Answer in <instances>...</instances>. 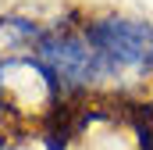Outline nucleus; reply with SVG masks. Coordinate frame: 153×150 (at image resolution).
I'll return each instance as SVG.
<instances>
[{
	"instance_id": "nucleus-2",
	"label": "nucleus",
	"mask_w": 153,
	"mask_h": 150,
	"mask_svg": "<svg viewBox=\"0 0 153 150\" xmlns=\"http://www.w3.org/2000/svg\"><path fill=\"white\" fill-rule=\"evenodd\" d=\"M39 61L53 72V79L71 82V86H93L103 75H111V68L103 64V57L89 46V39H75L64 32H46L36 39Z\"/></svg>"
},
{
	"instance_id": "nucleus-1",
	"label": "nucleus",
	"mask_w": 153,
	"mask_h": 150,
	"mask_svg": "<svg viewBox=\"0 0 153 150\" xmlns=\"http://www.w3.org/2000/svg\"><path fill=\"white\" fill-rule=\"evenodd\" d=\"M89 46L103 57V64L114 72L125 68H153V22L125 18V14H103L85 25Z\"/></svg>"
}]
</instances>
